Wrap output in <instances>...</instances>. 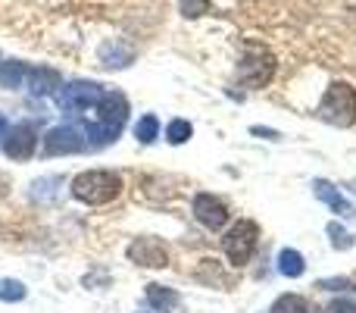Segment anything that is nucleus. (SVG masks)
Listing matches in <instances>:
<instances>
[{"instance_id": "obj_1", "label": "nucleus", "mask_w": 356, "mask_h": 313, "mask_svg": "<svg viewBox=\"0 0 356 313\" xmlns=\"http://www.w3.org/2000/svg\"><path fill=\"white\" fill-rule=\"evenodd\" d=\"M122 194V176L113 169H88L72 178V197L88 207H104Z\"/></svg>"}, {"instance_id": "obj_2", "label": "nucleus", "mask_w": 356, "mask_h": 313, "mask_svg": "<svg viewBox=\"0 0 356 313\" xmlns=\"http://www.w3.org/2000/svg\"><path fill=\"white\" fill-rule=\"evenodd\" d=\"M316 116L328 125H338V129L353 125L356 123V88L347 85V82H332L325 98L319 100Z\"/></svg>"}, {"instance_id": "obj_3", "label": "nucleus", "mask_w": 356, "mask_h": 313, "mask_svg": "<svg viewBox=\"0 0 356 313\" xmlns=\"http://www.w3.org/2000/svg\"><path fill=\"white\" fill-rule=\"evenodd\" d=\"M259 245V226L253 220H238L222 238V247H225V257L232 260L234 266H247L250 257L257 254Z\"/></svg>"}, {"instance_id": "obj_4", "label": "nucleus", "mask_w": 356, "mask_h": 313, "mask_svg": "<svg viewBox=\"0 0 356 313\" xmlns=\"http://www.w3.org/2000/svg\"><path fill=\"white\" fill-rule=\"evenodd\" d=\"M100 98H104V88L94 85V82H69V85H63L60 91H56V104L69 113L97 107Z\"/></svg>"}, {"instance_id": "obj_5", "label": "nucleus", "mask_w": 356, "mask_h": 313, "mask_svg": "<svg viewBox=\"0 0 356 313\" xmlns=\"http://www.w3.org/2000/svg\"><path fill=\"white\" fill-rule=\"evenodd\" d=\"M35 148H38V125L35 123H16L10 125L3 138V154L16 163H25V160L35 157Z\"/></svg>"}, {"instance_id": "obj_6", "label": "nucleus", "mask_w": 356, "mask_h": 313, "mask_svg": "<svg viewBox=\"0 0 356 313\" xmlns=\"http://www.w3.org/2000/svg\"><path fill=\"white\" fill-rule=\"evenodd\" d=\"M125 254H129V260L135 266H147V270H163V266H169V247L163 245L160 238H154V235L135 238Z\"/></svg>"}, {"instance_id": "obj_7", "label": "nucleus", "mask_w": 356, "mask_h": 313, "mask_svg": "<svg viewBox=\"0 0 356 313\" xmlns=\"http://www.w3.org/2000/svg\"><path fill=\"white\" fill-rule=\"evenodd\" d=\"M272 75H275V60H272L269 54H263V50H253V54L238 66V82L247 88L269 85Z\"/></svg>"}, {"instance_id": "obj_8", "label": "nucleus", "mask_w": 356, "mask_h": 313, "mask_svg": "<svg viewBox=\"0 0 356 313\" xmlns=\"http://www.w3.org/2000/svg\"><path fill=\"white\" fill-rule=\"evenodd\" d=\"M85 135L79 125H56L44 135V154L47 157H60V154H79L85 151Z\"/></svg>"}, {"instance_id": "obj_9", "label": "nucleus", "mask_w": 356, "mask_h": 313, "mask_svg": "<svg viewBox=\"0 0 356 313\" xmlns=\"http://www.w3.org/2000/svg\"><path fill=\"white\" fill-rule=\"evenodd\" d=\"M194 216L200 226L209 229V232H219V229L228 222V207H225V201L216 194H197L194 197Z\"/></svg>"}, {"instance_id": "obj_10", "label": "nucleus", "mask_w": 356, "mask_h": 313, "mask_svg": "<svg viewBox=\"0 0 356 313\" xmlns=\"http://www.w3.org/2000/svg\"><path fill=\"white\" fill-rule=\"evenodd\" d=\"M97 113H100L97 123H104L106 129H113L119 135L125 119H129V100L119 91H104V98H100V104H97Z\"/></svg>"}, {"instance_id": "obj_11", "label": "nucleus", "mask_w": 356, "mask_h": 313, "mask_svg": "<svg viewBox=\"0 0 356 313\" xmlns=\"http://www.w3.org/2000/svg\"><path fill=\"white\" fill-rule=\"evenodd\" d=\"M313 191H316V197H319L322 204H328V207H332L338 216H344V220H356V207L347 201L344 194H341L338 188H334L332 182H325V178H316Z\"/></svg>"}, {"instance_id": "obj_12", "label": "nucleus", "mask_w": 356, "mask_h": 313, "mask_svg": "<svg viewBox=\"0 0 356 313\" xmlns=\"http://www.w3.org/2000/svg\"><path fill=\"white\" fill-rule=\"evenodd\" d=\"M147 304L156 313H184L181 295L175 289H166V285H147Z\"/></svg>"}, {"instance_id": "obj_13", "label": "nucleus", "mask_w": 356, "mask_h": 313, "mask_svg": "<svg viewBox=\"0 0 356 313\" xmlns=\"http://www.w3.org/2000/svg\"><path fill=\"white\" fill-rule=\"evenodd\" d=\"M131 60H135V50L122 41H106L104 47H100V63H104L106 69H125Z\"/></svg>"}, {"instance_id": "obj_14", "label": "nucleus", "mask_w": 356, "mask_h": 313, "mask_svg": "<svg viewBox=\"0 0 356 313\" xmlns=\"http://www.w3.org/2000/svg\"><path fill=\"white\" fill-rule=\"evenodd\" d=\"M29 79H31V94H38V98H47V94L63 88L60 72H54V69H31Z\"/></svg>"}, {"instance_id": "obj_15", "label": "nucleus", "mask_w": 356, "mask_h": 313, "mask_svg": "<svg viewBox=\"0 0 356 313\" xmlns=\"http://www.w3.org/2000/svg\"><path fill=\"white\" fill-rule=\"evenodd\" d=\"M278 273L288 276V279H300L303 273H307V260H303V254L294 251V247L278 251Z\"/></svg>"}, {"instance_id": "obj_16", "label": "nucleus", "mask_w": 356, "mask_h": 313, "mask_svg": "<svg viewBox=\"0 0 356 313\" xmlns=\"http://www.w3.org/2000/svg\"><path fill=\"white\" fill-rule=\"evenodd\" d=\"M60 188H63V176H44L31 185V197L35 201H54L60 194Z\"/></svg>"}, {"instance_id": "obj_17", "label": "nucleus", "mask_w": 356, "mask_h": 313, "mask_svg": "<svg viewBox=\"0 0 356 313\" xmlns=\"http://www.w3.org/2000/svg\"><path fill=\"white\" fill-rule=\"evenodd\" d=\"M25 79V66L16 60L10 63H0V88H6V91H13V88H19Z\"/></svg>"}, {"instance_id": "obj_18", "label": "nucleus", "mask_w": 356, "mask_h": 313, "mask_svg": "<svg viewBox=\"0 0 356 313\" xmlns=\"http://www.w3.org/2000/svg\"><path fill=\"white\" fill-rule=\"evenodd\" d=\"M156 135H160V119H156L154 113H147V116H141L135 123V138L141 144H154Z\"/></svg>"}, {"instance_id": "obj_19", "label": "nucleus", "mask_w": 356, "mask_h": 313, "mask_svg": "<svg viewBox=\"0 0 356 313\" xmlns=\"http://www.w3.org/2000/svg\"><path fill=\"white\" fill-rule=\"evenodd\" d=\"M25 295H29L25 282H19V279H0V301L3 304H19V301H25Z\"/></svg>"}, {"instance_id": "obj_20", "label": "nucleus", "mask_w": 356, "mask_h": 313, "mask_svg": "<svg viewBox=\"0 0 356 313\" xmlns=\"http://www.w3.org/2000/svg\"><path fill=\"white\" fill-rule=\"evenodd\" d=\"M269 313H309V304L300 295H282V298H275Z\"/></svg>"}, {"instance_id": "obj_21", "label": "nucleus", "mask_w": 356, "mask_h": 313, "mask_svg": "<svg viewBox=\"0 0 356 313\" xmlns=\"http://www.w3.org/2000/svg\"><path fill=\"white\" fill-rule=\"evenodd\" d=\"M191 135H194V125H191L188 119H172V123L166 125L169 144H184V142H191Z\"/></svg>"}, {"instance_id": "obj_22", "label": "nucleus", "mask_w": 356, "mask_h": 313, "mask_svg": "<svg viewBox=\"0 0 356 313\" xmlns=\"http://www.w3.org/2000/svg\"><path fill=\"white\" fill-rule=\"evenodd\" d=\"M328 238H332V245L338 247V251H350L353 247V235L347 232L344 226H338V222H328Z\"/></svg>"}, {"instance_id": "obj_23", "label": "nucleus", "mask_w": 356, "mask_h": 313, "mask_svg": "<svg viewBox=\"0 0 356 313\" xmlns=\"http://www.w3.org/2000/svg\"><path fill=\"white\" fill-rule=\"evenodd\" d=\"M178 10L184 19H197L209 10V0H178Z\"/></svg>"}, {"instance_id": "obj_24", "label": "nucleus", "mask_w": 356, "mask_h": 313, "mask_svg": "<svg viewBox=\"0 0 356 313\" xmlns=\"http://www.w3.org/2000/svg\"><path fill=\"white\" fill-rule=\"evenodd\" d=\"M319 289H325V291H356V285L350 282V279H322L319 282Z\"/></svg>"}, {"instance_id": "obj_25", "label": "nucleus", "mask_w": 356, "mask_h": 313, "mask_svg": "<svg viewBox=\"0 0 356 313\" xmlns=\"http://www.w3.org/2000/svg\"><path fill=\"white\" fill-rule=\"evenodd\" d=\"M328 313H356V301H350V298H338V301L328 304Z\"/></svg>"}, {"instance_id": "obj_26", "label": "nucleus", "mask_w": 356, "mask_h": 313, "mask_svg": "<svg viewBox=\"0 0 356 313\" xmlns=\"http://www.w3.org/2000/svg\"><path fill=\"white\" fill-rule=\"evenodd\" d=\"M253 135H259V138H269V142H278V132L275 129H263V125H253Z\"/></svg>"}, {"instance_id": "obj_27", "label": "nucleus", "mask_w": 356, "mask_h": 313, "mask_svg": "<svg viewBox=\"0 0 356 313\" xmlns=\"http://www.w3.org/2000/svg\"><path fill=\"white\" fill-rule=\"evenodd\" d=\"M6 132H10V123H6V119L0 116V142H3V138H6Z\"/></svg>"}]
</instances>
